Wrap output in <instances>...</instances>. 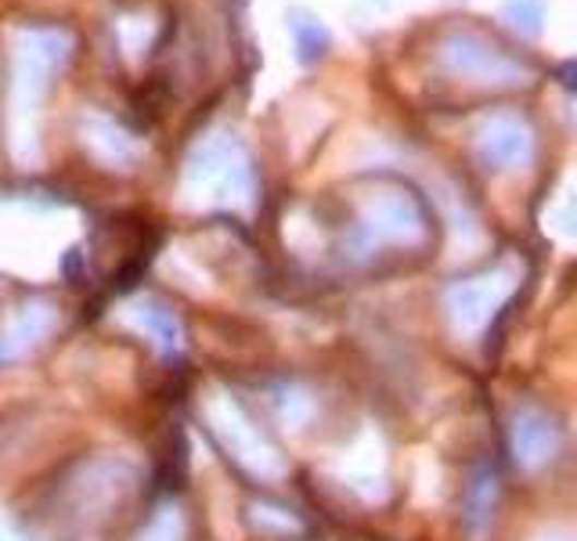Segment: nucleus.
Here are the masks:
<instances>
[{
	"label": "nucleus",
	"instance_id": "nucleus-15",
	"mask_svg": "<svg viewBox=\"0 0 577 541\" xmlns=\"http://www.w3.org/2000/svg\"><path fill=\"white\" fill-rule=\"evenodd\" d=\"M541 541H570V534H545Z\"/></svg>",
	"mask_w": 577,
	"mask_h": 541
},
{
	"label": "nucleus",
	"instance_id": "nucleus-12",
	"mask_svg": "<svg viewBox=\"0 0 577 541\" xmlns=\"http://www.w3.org/2000/svg\"><path fill=\"white\" fill-rule=\"evenodd\" d=\"M502 22H509L524 37H541V29H545V4L541 0H505Z\"/></svg>",
	"mask_w": 577,
	"mask_h": 541
},
{
	"label": "nucleus",
	"instance_id": "nucleus-3",
	"mask_svg": "<svg viewBox=\"0 0 577 541\" xmlns=\"http://www.w3.org/2000/svg\"><path fill=\"white\" fill-rule=\"evenodd\" d=\"M441 62L455 76L477 80V84H520L531 73V65L505 55L498 44H491L480 33H452L441 40Z\"/></svg>",
	"mask_w": 577,
	"mask_h": 541
},
{
	"label": "nucleus",
	"instance_id": "nucleus-1",
	"mask_svg": "<svg viewBox=\"0 0 577 541\" xmlns=\"http://www.w3.org/2000/svg\"><path fill=\"white\" fill-rule=\"evenodd\" d=\"M430 235V209L408 184L380 188L364 199L361 220L347 231L344 250L350 261H369L380 245H419Z\"/></svg>",
	"mask_w": 577,
	"mask_h": 541
},
{
	"label": "nucleus",
	"instance_id": "nucleus-9",
	"mask_svg": "<svg viewBox=\"0 0 577 541\" xmlns=\"http://www.w3.org/2000/svg\"><path fill=\"white\" fill-rule=\"evenodd\" d=\"M494 509H498V477L491 466H480L462 491V520L469 524V531H484Z\"/></svg>",
	"mask_w": 577,
	"mask_h": 541
},
{
	"label": "nucleus",
	"instance_id": "nucleus-10",
	"mask_svg": "<svg viewBox=\"0 0 577 541\" xmlns=\"http://www.w3.org/2000/svg\"><path fill=\"white\" fill-rule=\"evenodd\" d=\"M289 33H292V47H297V62L300 65H317L333 47V37L322 26V19H314L308 8H289Z\"/></svg>",
	"mask_w": 577,
	"mask_h": 541
},
{
	"label": "nucleus",
	"instance_id": "nucleus-13",
	"mask_svg": "<svg viewBox=\"0 0 577 541\" xmlns=\"http://www.w3.org/2000/svg\"><path fill=\"white\" fill-rule=\"evenodd\" d=\"M91 145H105V159L109 163H131L134 159L131 141L105 120H91Z\"/></svg>",
	"mask_w": 577,
	"mask_h": 541
},
{
	"label": "nucleus",
	"instance_id": "nucleus-11",
	"mask_svg": "<svg viewBox=\"0 0 577 541\" xmlns=\"http://www.w3.org/2000/svg\"><path fill=\"white\" fill-rule=\"evenodd\" d=\"M134 322L145 328V333L156 339L163 350H178V347H181V336H184L181 317L173 314L167 303H159V300H141L137 308H134Z\"/></svg>",
	"mask_w": 577,
	"mask_h": 541
},
{
	"label": "nucleus",
	"instance_id": "nucleus-6",
	"mask_svg": "<svg viewBox=\"0 0 577 541\" xmlns=\"http://www.w3.org/2000/svg\"><path fill=\"white\" fill-rule=\"evenodd\" d=\"M505 297H509V278L480 275V278L452 281L444 292V308H447V317H452L455 333L469 336L488 325V317L494 314V308H502Z\"/></svg>",
	"mask_w": 577,
	"mask_h": 541
},
{
	"label": "nucleus",
	"instance_id": "nucleus-14",
	"mask_svg": "<svg viewBox=\"0 0 577 541\" xmlns=\"http://www.w3.org/2000/svg\"><path fill=\"white\" fill-rule=\"evenodd\" d=\"M134 541H184V516L167 505V509H156V516L145 524V531H141Z\"/></svg>",
	"mask_w": 577,
	"mask_h": 541
},
{
	"label": "nucleus",
	"instance_id": "nucleus-2",
	"mask_svg": "<svg viewBox=\"0 0 577 541\" xmlns=\"http://www.w3.org/2000/svg\"><path fill=\"white\" fill-rule=\"evenodd\" d=\"M188 192L206 195V199H224V203H250L256 173L253 159L235 137L206 141L195 148V156L188 159Z\"/></svg>",
	"mask_w": 577,
	"mask_h": 541
},
{
	"label": "nucleus",
	"instance_id": "nucleus-8",
	"mask_svg": "<svg viewBox=\"0 0 577 541\" xmlns=\"http://www.w3.org/2000/svg\"><path fill=\"white\" fill-rule=\"evenodd\" d=\"M214 426L220 433V441L228 444V452L239 458L242 466H250L253 473H275L278 469V458L271 452V444H264V437L253 430V422L242 416L239 405H220V416Z\"/></svg>",
	"mask_w": 577,
	"mask_h": 541
},
{
	"label": "nucleus",
	"instance_id": "nucleus-4",
	"mask_svg": "<svg viewBox=\"0 0 577 541\" xmlns=\"http://www.w3.org/2000/svg\"><path fill=\"white\" fill-rule=\"evenodd\" d=\"M477 163L491 173L520 170L534 159V131L524 116L498 112L477 131Z\"/></svg>",
	"mask_w": 577,
	"mask_h": 541
},
{
	"label": "nucleus",
	"instance_id": "nucleus-7",
	"mask_svg": "<svg viewBox=\"0 0 577 541\" xmlns=\"http://www.w3.org/2000/svg\"><path fill=\"white\" fill-rule=\"evenodd\" d=\"M55 325H58V308L51 300L26 303V308L8 322L4 333H0V369H8V364L33 354V350L55 333Z\"/></svg>",
	"mask_w": 577,
	"mask_h": 541
},
{
	"label": "nucleus",
	"instance_id": "nucleus-5",
	"mask_svg": "<svg viewBox=\"0 0 577 541\" xmlns=\"http://www.w3.org/2000/svg\"><path fill=\"white\" fill-rule=\"evenodd\" d=\"M563 430L541 405H516L509 416V448L520 469H541L560 455Z\"/></svg>",
	"mask_w": 577,
	"mask_h": 541
}]
</instances>
